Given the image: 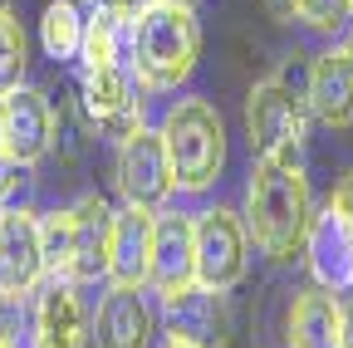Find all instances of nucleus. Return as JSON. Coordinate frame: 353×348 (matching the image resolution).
<instances>
[{"instance_id": "34", "label": "nucleus", "mask_w": 353, "mask_h": 348, "mask_svg": "<svg viewBox=\"0 0 353 348\" xmlns=\"http://www.w3.org/2000/svg\"><path fill=\"white\" fill-rule=\"evenodd\" d=\"M0 211H6V206H0Z\"/></svg>"}, {"instance_id": "7", "label": "nucleus", "mask_w": 353, "mask_h": 348, "mask_svg": "<svg viewBox=\"0 0 353 348\" xmlns=\"http://www.w3.org/2000/svg\"><path fill=\"white\" fill-rule=\"evenodd\" d=\"M172 162H167V147H162V133L152 127H138L118 143V192L128 206L138 211H162L167 196H172Z\"/></svg>"}, {"instance_id": "28", "label": "nucleus", "mask_w": 353, "mask_h": 348, "mask_svg": "<svg viewBox=\"0 0 353 348\" xmlns=\"http://www.w3.org/2000/svg\"><path fill=\"white\" fill-rule=\"evenodd\" d=\"M339 348H353V299L343 304V329H339Z\"/></svg>"}, {"instance_id": "6", "label": "nucleus", "mask_w": 353, "mask_h": 348, "mask_svg": "<svg viewBox=\"0 0 353 348\" xmlns=\"http://www.w3.org/2000/svg\"><path fill=\"white\" fill-rule=\"evenodd\" d=\"M250 270V231L236 211L211 206L196 216V280L211 289H236Z\"/></svg>"}, {"instance_id": "11", "label": "nucleus", "mask_w": 353, "mask_h": 348, "mask_svg": "<svg viewBox=\"0 0 353 348\" xmlns=\"http://www.w3.org/2000/svg\"><path fill=\"white\" fill-rule=\"evenodd\" d=\"M83 108L108 138H128L143 127V99L132 89V69L123 64H99L83 74Z\"/></svg>"}, {"instance_id": "13", "label": "nucleus", "mask_w": 353, "mask_h": 348, "mask_svg": "<svg viewBox=\"0 0 353 348\" xmlns=\"http://www.w3.org/2000/svg\"><path fill=\"white\" fill-rule=\"evenodd\" d=\"M148 285L157 294L196 285V221L182 211L152 216V275Z\"/></svg>"}, {"instance_id": "30", "label": "nucleus", "mask_w": 353, "mask_h": 348, "mask_svg": "<svg viewBox=\"0 0 353 348\" xmlns=\"http://www.w3.org/2000/svg\"><path fill=\"white\" fill-rule=\"evenodd\" d=\"M162 6H196V0H162Z\"/></svg>"}, {"instance_id": "19", "label": "nucleus", "mask_w": 353, "mask_h": 348, "mask_svg": "<svg viewBox=\"0 0 353 348\" xmlns=\"http://www.w3.org/2000/svg\"><path fill=\"white\" fill-rule=\"evenodd\" d=\"M79 59L88 69H99V64H123L132 59V20H118V15H88L83 20V50Z\"/></svg>"}, {"instance_id": "29", "label": "nucleus", "mask_w": 353, "mask_h": 348, "mask_svg": "<svg viewBox=\"0 0 353 348\" xmlns=\"http://www.w3.org/2000/svg\"><path fill=\"white\" fill-rule=\"evenodd\" d=\"M167 348H196V343H182V338H167Z\"/></svg>"}, {"instance_id": "8", "label": "nucleus", "mask_w": 353, "mask_h": 348, "mask_svg": "<svg viewBox=\"0 0 353 348\" xmlns=\"http://www.w3.org/2000/svg\"><path fill=\"white\" fill-rule=\"evenodd\" d=\"M94 338V324H88V309L79 299L74 280L44 275L34 285V309H30V343L34 348H88Z\"/></svg>"}, {"instance_id": "2", "label": "nucleus", "mask_w": 353, "mask_h": 348, "mask_svg": "<svg viewBox=\"0 0 353 348\" xmlns=\"http://www.w3.org/2000/svg\"><path fill=\"white\" fill-rule=\"evenodd\" d=\"M108 231H113V211L103 196H79L64 211L39 216L44 275H59L74 285H94L99 275H108Z\"/></svg>"}, {"instance_id": "15", "label": "nucleus", "mask_w": 353, "mask_h": 348, "mask_svg": "<svg viewBox=\"0 0 353 348\" xmlns=\"http://www.w3.org/2000/svg\"><path fill=\"white\" fill-rule=\"evenodd\" d=\"M157 334V314L143 299V289L132 285H113L94 314V338L99 348H152Z\"/></svg>"}, {"instance_id": "24", "label": "nucleus", "mask_w": 353, "mask_h": 348, "mask_svg": "<svg viewBox=\"0 0 353 348\" xmlns=\"http://www.w3.org/2000/svg\"><path fill=\"white\" fill-rule=\"evenodd\" d=\"M20 187H25V162H15L6 147H0V206L10 196H20Z\"/></svg>"}, {"instance_id": "17", "label": "nucleus", "mask_w": 353, "mask_h": 348, "mask_svg": "<svg viewBox=\"0 0 353 348\" xmlns=\"http://www.w3.org/2000/svg\"><path fill=\"white\" fill-rule=\"evenodd\" d=\"M309 113H314L319 123L329 127H348L353 123V59L348 50H329L314 59V69H309Z\"/></svg>"}, {"instance_id": "10", "label": "nucleus", "mask_w": 353, "mask_h": 348, "mask_svg": "<svg viewBox=\"0 0 353 348\" xmlns=\"http://www.w3.org/2000/svg\"><path fill=\"white\" fill-rule=\"evenodd\" d=\"M0 147L15 162L34 167L39 157H50L54 147V108L39 89H10L0 94Z\"/></svg>"}, {"instance_id": "32", "label": "nucleus", "mask_w": 353, "mask_h": 348, "mask_svg": "<svg viewBox=\"0 0 353 348\" xmlns=\"http://www.w3.org/2000/svg\"><path fill=\"white\" fill-rule=\"evenodd\" d=\"M343 50H348V59H353V39H348V45H343Z\"/></svg>"}, {"instance_id": "33", "label": "nucleus", "mask_w": 353, "mask_h": 348, "mask_svg": "<svg viewBox=\"0 0 353 348\" xmlns=\"http://www.w3.org/2000/svg\"><path fill=\"white\" fill-rule=\"evenodd\" d=\"M348 15H353V0H348Z\"/></svg>"}, {"instance_id": "12", "label": "nucleus", "mask_w": 353, "mask_h": 348, "mask_svg": "<svg viewBox=\"0 0 353 348\" xmlns=\"http://www.w3.org/2000/svg\"><path fill=\"white\" fill-rule=\"evenodd\" d=\"M44 280V250H39V216L34 211H0V294H34Z\"/></svg>"}, {"instance_id": "27", "label": "nucleus", "mask_w": 353, "mask_h": 348, "mask_svg": "<svg viewBox=\"0 0 353 348\" xmlns=\"http://www.w3.org/2000/svg\"><path fill=\"white\" fill-rule=\"evenodd\" d=\"M265 10H270V20H280V25H290V20H299L294 15V0H260Z\"/></svg>"}, {"instance_id": "5", "label": "nucleus", "mask_w": 353, "mask_h": 348, "mask_svg": "<svg viewBox=\"0 0 353 348\" xmlns=\"http://www.w3.org/2000/svg\"><path fill=\"white\" fill-rule=\"evenodd\" d=\"M245 133H250V147L260 157L299 162V147L309 133V103L294 99L280 79H265L245 99Z\"/></svg>"}, {"instance_id": "22", "label": "nucleus", "mask_w": 353, "mask_h": 348, "mask_svg": "<svg viewBox=\"0 0 353 348\" xmlns=\"http://www.w3.org/2000/svg\"><path fill=\"white\" fill-rule=\"evenodd\" d=\"M294 15H299L309 30L334 34V30L348 20V0H294Z\"/></svg>"}, {"instance_id": "4", "label": "nucleus", "mask_w": 353, "mask_h": 348, "mask_svg": "<svg viewBox=\"0 0 353 348\" xmlns=\"http://www.w3.org/2000/svg\"><path fill=\"white\" fill-rule=\"evenodd\" d=\"M162 147L172 162V182L182 192H206L216 187L226 167V123L206 99H176L162 113Z\"/></svg>"}, {"instance_id": "31", "label": "nucleus", "mask_w": 353, "mask_h": 348, "mask_svg": "<svg viewBox=\"0 0 353 348\" xmlns=\"http://www.w3.org/2000/svg\"><path fill=\"white\" fill-rule=\"evenodd\" d=\"M0 15H10V0H0Z\"/></svg>"}, {"instance_id": "9", "label": "nucleus", "mask_w": 353, "mask_h": 348, "mask_svg": "<svg viewBox=\"0 0 353 348\" xmlns=\"http://www.w3.org/2000/svg\"><path fill=\"white\" fill-rule=\"evenodd\" d=\"M162 319H167V338H182L196 348H226V338H231L226 289H211L201 280L187 289L162 294Z\"/></svg>"}, {"instance_id": "25", "label": "nucleus", "mask_w": 353, "mask_h": 348, "mask_svg": "<svg viewBox=\"0 0 353 348\" xmlns=\"http://www.w3.org/2000/svg\"><path fill=\"white\" fill-rule=\"evenodd\" d=\"M99 15H118V20H138L148 6H157V0H88Z\"/></svg>"}, {"instance_id": "21", "label": "nucleus", "mask_w": 353, "mask_h": 348, "mask_svg": "<svg viewBox=\"0 0 353 348\" xmlns=\"http://www.w3.org/2000/svg\"><path fill=\"white\" fill-rule=\"evenodd\" d=\"M25 64H30V45H25V30H20V20L0 15V94L20 89Z\"/></svg>"}, {"instance_id": "23", "label": "nucleus", "mask_w": 353, "mask_h": 348, "mask_svg": "<svg viewBox=\"0 0 353 348\" xmlns=\"http://www.w3.org/2000/svg\"><path fill=\"white\" fill-rule=\"evenodd\" d=\"M20 324H25V304L15 294H0V348L20 343Z\"/></svg>"}, {"instance_id": "26", "label": "nucleus", "mask_w": 353, "mask_h": 348, "mask_svg": "<svg viewBox=\"0 0 353 348\" xmlns=\"http://www.w3.org/2000/svg\"><path fill=\"white\" fill-rule=\"evenodd\" d=\"M329 206L343 216V221L353 226V172H343L339 177V187H334V196H329Z\"/></svg>"}, {"instance_id": "1", "label": "nucleus", "mask_w": 353, "mask_h": 348, "mask_svg": "<svg viewBox=\"0 0 353 348\" xmlns=\"http://www.w3.org/2000/svg\"><path fill=\"white\" fill-rule=\"evenodd\" d=\"M245 231L270 260H294L304 250V231L314 221V201H309V177L299 162H275L260 157L245 182Z\"/></svg>"}, {"instance_id": "20", "label": "nucleus", "mask_w": 353, "mask_h": 348, "mask_svg": "<svg viewBox=\"0 0 353 348\" xmlns=\"http://www.w3.org/2000/svg\"><path fill=\"white\" fill-rule=\"evenodd\" d=\"M39 39H44V54L50 59H74L83 50V15L74 0H50L39 20Z\"/></svg>"}, {"instance_id": "16", "label": "nucleus", "mask_w": 353, "mask_h": 348, "mask_svg": "<svg viewBox=\"0 0 353 348\" xmlns=\"http://www.w3.org/2000/svg\"><path fill=\"white\" fill-rule=\"evenodd\" d=\"M152 216L157 211H138V206L113 211V231H108V280L113 285H132V289L148 285V275H152Z\"/></svg>"}, {"instance_id": "18", "label": "nucleus", "mask_w": 353, "mask_h": 348, "mask_svg": "<svg viewBox=\"0 0 353 348\" xmlns=\"http://www.w3.org/2000/svg\"><path fill=\"white\" fill-rule=\"evenodd\" d=\"M339 329H343V304L329 289H304L290 304V319H285V338L290 348H339Z\"/></svg>"}, {"instance_id": "3", "label": "nucleus", "mask_w": 353, "mask_h": 348, "mask_svg": "<svg viewBox=\"0 0 353 348\" xmlns=\"http://www.w3.org/2000/svg\"><path fill=\"white\" fill-rule=\"evenodd\" d=\"M196 50H201V30L192 6H148L132 20V79L143 89H176L192 69H196Z\"/></svg>"}, {"instance_id": "14", "label": "nucleus", "mask_w": 353, "mask_h": 348, "mask_svg": "<svg viewBox=\"0 0 353 348\" xmlns=\"http://www.w3.org/2000/svg\"><path fill=\"white\" fill-rule=\"evenodd\" d=\"M304 255H309V275L329 294L353 289V226L334 206H324L304 231Z\"/></svg>"}]
</instances>
